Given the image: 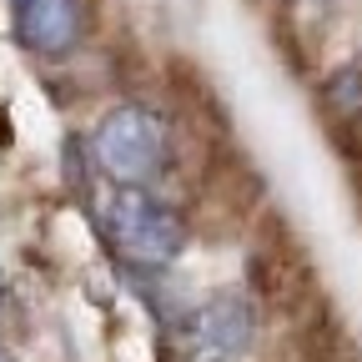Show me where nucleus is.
Instances as JSON below:
<instances>
[{"label":"nucleus","instance_id":"2","mask_svg":"<svg viewBox=\"0 0 362 362\" xmlns=\"http://www.w3.org/2000/svg\"><path fill=\"white\" fill-rule=\"evenodd\" d=\"M90 156L106 181H151L166 166V121L151 106H116L90 131Z\"/></svg>","mask_w":362,"mask_h":362},{"label":"nucleus","instance_id":"3","mask_svg":"<svg viewBox=\"0 0 362 362\" xmlns=\"http://www.w3.org/2000/svg\"><path fill=\"white\" fill-rule=\"evenodd\" d=\"M252 337H257V312H252V302L237 297V292L206 297V302L187 317V332H181L192 362H237V357H247Z\"/></svg>","mask_w":362,"mask_h":362},{"label":"nucleus","instance_id":"5","mask_svg":"<svg viewBox=\"0 0 362 362\" xmlns=\"http://www.w3.org/2000/svg\"><path fill=\"white\" fill-rule=\"evenodd\" d=\"M0 362H16V357H11V352H6V347H0Z\"/></svg>","mask_w":362,"mask_h":362},{"label":"nucleus","instance_id":"4","mask_svg":"<svg viewBox=\"0 0 362 362\" xmlns=\"http://www.w3.org/2000/svg\"><path fill=\"white\" fill-rule=\"evenodd\" d=\"M86 30V0H21L16 35L35 56H66Z\"/></svg>","mask_w":362,"mask_h":362},{"label":"nucleus","instance_id":"1","mask_svg":"<svg viewBox=\"0 0 362 362\" xmlns=\"http://www.w3.org/2000/svg\"><path fill=\"white\" fill-rule=\"evenodd\" d=\"M96 221L106 242L136 267H166L187 247V221L136 181H111L106 197L96 202Z\"/></svg>","mask_w":362,"mask_h":362}]
</instances>
